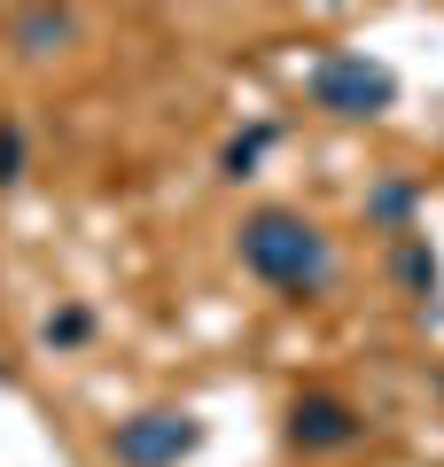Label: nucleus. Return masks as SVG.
<instances>
[{
  "label": "nucleus",
  "mask_w": 444,
  "mask_h": 467,
  "mask_svg": "<svg viewBox=\"0 0 444 467\" xmlns=\"http://www.w3.org/2000/svg\"><path fill=\"white\" fill-rule=\"evenodd\" d=\"M242 265L265 288H289V296H320L335 281V250L304 211H249L242 218Z\"/></svg>",
  "instance_id": "obj_1"
},
{
  "label": "nucleus",
  "mask_w": 444,
  "mask_h": 467,
  "mask_svg": "<svg viewBox=\"0 0 444 467\" xmlns=\"http://www.w3.org/2000/svg\"><path fill=\"white\" fill-rule=\"evenodd\" d=\"M304 94L328 117H382L397 101V78L382 63H366V55H320L312 78H304Z\"/></svg>",
  "instance_id": "obj_2"
},
{
  "label": "nucleus",
  "mask_w": 444,
  "mask_h": 467,
  "mask_svg": "<svg viewBox=\"0 0 444 467\" xmlns=\"http://www.w3.org/2000/svg\"><path fill=\"white\" fill-rule=\"evenodd\" d=\"M196 444H203V420L196 413H172V405L132 413V420H117V429H110V460L117 467H180Z\"/></svg>",
  "instance_id": "obj_3"
},
{
  "label": "nucleus",
  "mask_w": 444,
  "mask_h": 467,
  "mask_svg": "<svg viewBox=\"0 0 444 467\" xmlns=\"http://www.w3.org/2000/svg\"><path fill=\"white\" fill-rule=\"evenodd\" d=\"M359 436H366V420L344 398H296L289 405V444H304V451H351Z\"/></svg>",
  "instance_id": "obj_4"
},
{
  "label": "nucleus",
  "mask_w": 444,
  "mask_h": 467,
  "mask_svg": "<svg viewBox=\"0 0 444 467\" xmlns=\"http://www.w3.org/2000/svg\"><path fill=\"white\" fill-rule=\"evenodd\" d=\"M70 8H55V0H39V8H24L16 16V55H55V47H70Z\"/></svg>",
  "instance_id": "obj_5"
},
{
  "label": "nucleus",
  "mask_w": 444,
  "mask_h": 467,
  "mask_svg": "<svg viewBox=\"0 0 444 467\" xmlns=\"http://www.w3.org/2000/svg\"><path fill=\"white\" fill-rule=\"evenodd\" d=\"M397 281H406L413 296H428V288H437V257H428L421 242H413V234L397 242Z\"/></svg>",
  "instance_id": "obj_6"
},
{
  "label": "nucleus",
  "mask_w": 444,
  "mask_h": 467,
  "mask_svg": "<svg viewBox=\"0 0 444 467\" xmlns=\"http://www.w3.org/2000/svg\"><path fill=\"white\" fill-rule=\"evenodd\" d=\"M406 211H413V187L406 180H382L375 195H366V218H382V226H397V234H406Z\"/></svg>",
  "instance_id": "obj_7"
},
{
  "label": "nucleus",
  "mask_w": 444,
  "mask_h": 467,
  "mask_svg": "<svg viewBox=\"0 0 444 467\" xmlns=\"http://www.w3.org/2000/svg\"><path fill=\"white\" fill-rule=\"evenodd\" d=\"M39 335H48L55 350H70V343H86V335H94V312H86V304H63V312H55Z\"/></svg>",
  "instance_id": "obj_8"
},
{
  "label": "nucleus",
  "mask_w": 444,
  "mask_h": 467,
  "mask_svg": "<svg viewBox=\"0 0 444 467\" xmlns=\"http://www.w3.org/2000/svg\"><path fill=\"white\" fill-rule=\"evenodd\" d=\"M265 140H273V125H258V133H242V140H227V180H249V171H258V156H265Z\"/></svg>",
  "instance_id": "obj_9"
},
{
  "label": "nucleus",
  "mask_w": 444,
  "mask_h": 467,
  "mask_svg": "<svg viewBox=\"0 0 444 467\" xmlns=\"http://www.w3.org/2000/svg\"><path fill=\"white\" fill-rule=\"evenodd\" d=\"M16 180H24V133L0 117V187H16Z\"/></svg>",
  "instance_id": "obj_10"
}]
</instances>
